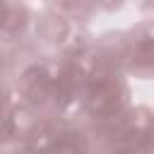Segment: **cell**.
Segmentation results:
<instances>
[{
  "label": "cell",
  "instance_id": "2",
  "mask_svg": "<svg viewBox=\"0 0 154 154\" xmlns=\"http://www.w3.org/2000/svg\"><path fill=\"white\" fill-rule=\"evenodd\" d=\"M24 24V10L17 5H2L0 7V26L2 29H17Z\"/></svg>",
  "mask_w": 154,
  "mask_h": 154
},
{
  "label": "cell",
  "instance_id": "1",
  "mask_svg": "<svg viewBox=\"0 0 154 154\" xmlns=\"http://www.w3.org/2000/svg\"><path fill=\"white\" fill-rule=\"evenodd\" d=\"M120 106V99H118V91L116 87L111 84H99L94 96H91V111L99 113V116H116Z\"/></svg>",
  "mask_w": 154,
  "mask_h": 154
},
{
  "label": "cell",
  "instance_id": "3",
  "mask_svg": "<svg viewBox=\"0 0 154 154\" xmlns=\"http://www.w3.org/2000/svg\"><path fill=\"white\" fill-rule=\"evenodd\" d=\"M0 108H2V94H0Z\"/></svg>",
  "mask_w": 154,
  "mask_h": 154
}]
</instances>
